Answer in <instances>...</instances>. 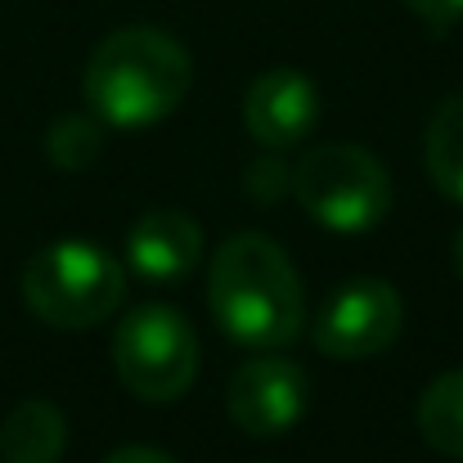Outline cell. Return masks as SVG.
Returning a JSON list of instances; mask_svg holds the SVG:
<instances>
[{
	"mask_svg": "<svg viewBox=\"0 0 463 463\" xmlns=\"http://www.w3.org/2000/svg\"><path fill=\"white\" fill-rule=\"evenodd\" d=\"M207 302L221 333L248 351H284L307 324L302 279L288 252L266 234H234L216 248Z\"/></svg>",
	"mask_w": 463,
	"mask_h": 463,
	"instance_id": "obj_1",
	"label": "cell"
},
{
	"mask_svg": "<svg viewBox=\"0 0 463 463\" xmlns=\"http://www.w3.org/2000/svg\"><path fill=\"white\" fill-rule=\"evenodd\" d=\"M194 68L175 36L157 27H122L104 36L86 63V104L113 131H145L180 109Z\"/></svg>",
	"mask_w": 463,
	"mask_h": 463,
	"instance_id": "obj_2",
	"label": "cell"
},
{
	"mask_svg": "<svg viewBox=\"0 0 463 463\" xmlns=\"http://www.w3.org/2000/svg\"><path fill=\"white\" fill-rule=\"evenodd\" d=\"M127 298V270L118 257L86 239H59L41 248L23 270V302L36 319L81 333L104 324Z\"/></svg>",
	"mask_w": 463,
	"mask_h": 463,
	"instance_id": "obj_3",
	"label": "cell"
},
{
	"mask_svg": "<svg viewBox=\"0 0 463 463\" xmlns=\"http://www.w3.org/2000/svg\"><path fill=\"white\" fill-rule=\"evenodd\" d=\"M293 194L333 234H364L392 212V175L360 145H319L293 166Z\"/></svg>",
	"mask_w": 463,
	"mask_h": 463,
	"instance_id": "obj_4",
	"label": "cell"
},
{
	"mask_svg": "<svg viewBox=\"0 0 463 463\" xmlns=\"http://www.w3.org/2000/svg\"><path fill=\"white\" fill-rule=\"evenodd\" d=\"M113 364L131 396L149 405L180 401L198 378V333L162 302L136 307L113 333Z\"/></svg>",
	"mask_w": 463,
	"mask_h": 463,
	"instance_id": "obj_5",
	"label": "cell"
},
{
	"mask_svg": "<svg viewBox=\"0 0 463 463\" xmlns=\"http://www.w3.org/2000/svg\"><path fill=\"white\" fill-rule=\"evenodd\" d=\"M401 293L383 279H355L337 288L315 315V346L328 360H369L401 337Z\"/></svg>",
	"mask_w": 463,
	"mask_h": 463,
	"instance_id": "obj_6",
	"label": "cell"
},
{
	"mask_svg": "<svg viewBox=\"0 0 463 463\" xmlns=\"http://www.w3.org/2000/svg\"><path fill=\"white\" fill-rule=\"evenodd\" d=\"M225 401H230V419L248 437H279L293 432L310 410V383L302 364L284 360L279 351H261L257 360L234 369Z\"/></svg>",
	"mask_w": 463,
	"mask_h": 463,
	"instance_id": "obj_7",
	"label": "cell"
},
{
	"mask_svg": "<svg viewBox=\"0 0 463 463\" xmlns=\"http://www.w3.org/2000/svg\"><path fill=\"white\" fill-rule=\"evenodd\" d=\"M319 122V90L298 68H270L261 72L243 95V127L261 149H293Z\"/></svg>",
	"mask_w": 463,
	"mask_h": 463,
	"instance_id": "obj_8",
	"label": "cell"
},
{
	"mask_svg": "<svg viewBox=\"0 0 463 463\" xmlns=\"http://www.w3.org/2000/svg\"><path fill=\"white\" fill-rule=\"evenodd\" d=\"M127 261L149 284H175V279L198 270V261H203V230H198L194 216H184L175 207L145 212L131 225V234H127Z\"/></svg>",
	"mask_w": 463,
	"mask_h": 463,
	"instance_id": "obj_9",
	"label": "cell"
},
{
	"mask_svg": "<svg viewBox=\"0 0 463 463\" xmlns=\"http://www.w3.org/2000/svg\"><path fill=\"white\" fill-rule=\"evenodd\" d=\"M68 446V419L50 401H23L0 423V459L5 463H59Z\"/></svg>",
	"mask_w": 463,
	"mask_h": 463,
	"instance_id": "obj_10",
	"label": "cell"
},
{
	"mask_svg": "<svg viewBox=\"0 0 463 463\" xmlns=\"http://www.w3.org/2000/svg\"><path fill=\"white\" fill-rule=\"evenodd\" d=\"M419 432L437 455L463 459V369L428 383V392L419 396Z\"/></svg>",
	"mask_w": 463,
	"mask_h": 463,
	"instance_id": "obj_11",
	"label": "cell"
},
{
	"mask_svg": "<svg viewBox=\"0 0 463 463\" xmlns=\"http://www.w3.org/2000/svg\"><path fill=\"white\" fill-rule=\"evenodd\" d=\"M423 157H428L437 189L446 198L463 203V95H450L432 113L428 136H423Z\"/></svg>",
	"mask_w": 463,
	"mask_h": 463,
	"instance_id": "obj_12",
	"label": "cell"
},
{
	"mask_svg": "<svg viewBox=\"0 0 463 463\" xmlns=\"http://www.w3.org/2000/svg\"><path fill=\"white\" fill-rule=\"evenodd\" d=\"M45 154L59 171H86L95 157L104 154V122L99 118H81V113H63L50 122L45 131Z\"/></svg>",
	"mask_w": 463,
	"mask_h": 463,
	"instance_id": "obj_13",
	"label": "cell"
},
{
	"mask_svg": "<svg viewBox=\"0 0 463 463\" xmlns=\"http://www.w3.org/2000/svg\"><path fill=\"white\" fill-rule=\"evenodd\" d=\"M284 189H293V175L284 171V162H275V157L252 162V171H248V194H252L261 207H270Z\"/></svg>",
	"mask_w": 463,
	"mask_h": 463,
	"instance_id": "obj_14",
	"label": "cell"
},
{
	"mask_svg": "<svg viewBox=\"0 0 463 463\" xmlns=\"http://www.w3.org/2000/svg\"><path fill=\"white\" fill-rule=\"evenodd\" d=\"M423 23H432L437 32H446V27H455L463 23V0H405Z\"/></svg>",
	"mask_w": 463,
	"mask_h": 463,
	"instance_id": "obj_15",
	"label": "cell"
},
{
	"mask_svg": "<svg viewBox=\"0 0 463 463\" xmlns=\"http://www.w3.org/2000/svg\"><path fill=\"white\" fill-rule=\"evenodd\" d=\"M104 463H175L166 450H157V446H122V450H113Z\"/></svg>",
	"mask_w": 463,
	"mask_h": 463,
	"instance_id": "obj_16",
	"label": "cell"
},
{
	"mask_svg": "<svg viewBox=\"0 0 463 463\" xmlns=\"http://www.w3.org/2000/svg\"><path fill=\"white\" fill-rule=\"evenodd\" d=\"M455 270H459V275H463V230H459V234H455Z\"/></svg>",
	"mask_w": 463,
	"mask_h": 463,
	"instance_id": "obj_17",
	"label": "cell"
}]
</instances>
